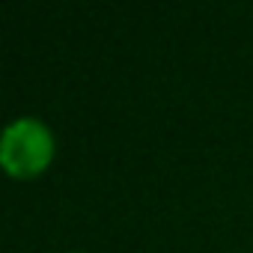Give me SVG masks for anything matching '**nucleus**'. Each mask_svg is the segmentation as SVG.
<instances>
[{
    "label": "nucleus",
    "mask_w": 253,
    "mask_h": 253,
    "mask_svg": "<svg viewBox=\"0 0 253 253\" xmlns=\"http://www.w3.org/2000/svg\"><path fill=\"white\" fill-rule=\"evenodd\" d=\"M54 134L36 116L12 119L0 137V167L12 179H33L54 161Z\"/></svg>",
    "instance_id": "nucleus-1"
}]
</instances>
